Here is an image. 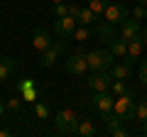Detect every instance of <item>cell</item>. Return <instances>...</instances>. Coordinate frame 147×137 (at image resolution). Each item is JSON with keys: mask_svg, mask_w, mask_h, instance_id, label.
Wrapping results in <instances>:
<instances>
[{"mask_svg": "<svg viewBox=\"0 0 147 137\" xmlns=\"http://www.w3.org/2000/svg\"><path fill=\"white\" fill-rule=\"evenodd\" d=\"M108 49L113 52V56H118V59H125V54H127V42L118 34L113 42H108Z\"/></svg>", "mask_w": 147, "mask_h": 137, "instance_id": "cell-16", "label": "cell"}, {"mask_svg": "<svg viewBox=\"0 0 147 137\" xmlns=\"http://www.w3.org/2000/svg\"><path fill=\"white\" fill-rule=\"evenodd\" d=\"M140 32H142V27H140V22L135 20V17H127L125 22H120V34L125 42H130V39H135V37H140Z\"/></svg>", "mask_w": 147, "mask_h": 137, "instance_id": "cell-10", "label": "cell"}, {"mask_svg": "<svg viewBox=\"0 0 147 137\" xmlns=\"http://www.w3.org/2000/svg\"><path fill=\"white\" fill-rule=\"evenodd\" d=\"M34 115L39 118V120H47L49 118V105L47 103H34Z\"/></svg>", "mask_w": 147, "mask_h": 137, "instance_id": "cell-24", "label": "cell"}, {"mask_svg": "<svg viewBox=\"0 0 147 137\" xmlns=\"http://www.w3.org/2000/svg\"><path fill=\"white\" fill-rule=\"evenodd\" d=\"M12 71H15V59H10V56H0V81H7Z\"/></svg>", "mask_w": 147, "mask_h": 137, "instance_id": "cell-17", "label": "cell"}, {"mask_svg": "<svg viewBox=\"0 0 147 137\" xmlns=\"http://www.w3.org/2000/svg\"><path fill=\"white\" fill-rule=\"evenodd\" d=\"M59 56H61V52H59V49L52 44V47H47L44 52H39V66H42V68L54 66V61H57Z\"/></svg>", "mask_w": 147, "mask_h": 137, "instance_id": "cell-12", "label": "cell"}, {"mask_svg": "<svg viewBox=\"0 0 147 137\" xmlns=\"http://www.w3.org/2000/svg\"><path fill=\"white\" fill-rule=\"evenodd\" d=\"M113 76H110V71H93V76L88 79V88L91 91H110V86H113Z\"/></svg>", "mask_w": 147, "mask_h": 137, "instance_id": "cell-8", "label": "cell"}, {"mask_svg": "<svg viewBox=\"0 0 147 137\" xmlns=\"http://www.w3.org/2000/svg\"><path fill=\"white\" fill-rule=\"evenodd\" d=\"M79 27V20L71 15H64L59 17L57 22H54V32H57V37H69V34H74V30Z\"/></svg>", "mask_w": 147, "mask_h": 137, "instance_id": "cell-9", "label": "cell"}, {"mask_svg": "<svg viewBox=\"0 0 147 137\" xmlns=\"http://www.w3.org/2000/svg\"><path fill=\"white\" fill-rule=\"evenodd\" d=\"M79 10H81L79 5H69V15H71V17H76V15H79Z\"/></svg>", "mask_w": 147, "mask_h": 137, "instance_id": "cell-29", "label": "cell"}, {"mask_svg": "<svg viewBox=\"0 0 147 137\" xmlns=\"http://www.w3.org/2000/svg\"><path fill=\"white\" fill-rule=\"evenodd\" d=\"M135 120L137 122H145L147 120V98L145 100H137V105H135Z\"/></svg>", "mask_w": 147, "mask_h": 137, "instance_id": "cell-20", "label": "cell"}, {"mask_svg": "<svg viewBox=\"0 0 147 137\" xmlns=\"http://www.w3.org/2000/svg\"><path fill=\"white\" fill-rule=\"evenodd\" d=\"M100 118H103V122H105V127H103L105 135H110V137H127V130L123 127V118H118L115 113H108V115H100Z\"/></svg>", "mask_w": 147, "mask_h": 137, "instance_id": "cell-6", "label": "cell"}, {"mask_svg": "<svg viewBox=\"0 0 147 137\" xmlns=\"http://www.w3.org/2000/svg\"><path fill=\"white\" fill-rule=\"evenodd\" d=\"M5 113H7V110H5V105H3V100H0V118L5 115Z\"/></svg>", "mask_w": 147, "mask_h": 137, "instance_id": "cell-32", "label": "cell"}, {"mask_svg": "<svg viewBox=\"0 0 147 137\" xmlns=\"http://www.w3.org/2000/svg\"><path fill=\"white\" fill-rule=\"evenodd\" d=\"M76 135H81V137H93V135H98V127H96V122L93 120H81L79 122V130H76Z\"/></svg>", "mask_w": 147, "mask_h": 137, "instance_id": "cell-18", "label": "cell"}, {"mask_svg": "<svg viewBox=\"0 0 147 137\" xmlns=\"http://www.w3.org/2000/svg\"><path fill=\"white\" fill-rule=\"evenodd\" d=\"M137 76H140L142 86H147V61H142V64H140V71H137Z\"/></svg>", "mask_w": 147, "mask_h": 137, "instance_id": "cell-28", "label": "cell"}, {"mask_svg": "<svg viewBox=\"0 0 147 137\" xmlns=\"http://www.w3.org/2000/svg\"><path fill=\"white\" fill-rule=\"evenodd\" d=\"M79 113L74 110V108H64V110L57 113V118H54V125H57V132H61V135H74V132L79 130Z\"/></svg>", "mask_w": 147, "mask_h": 137, "instance_id": "cell-1", "label": "cell"}, {"mask_svg": "<svg viewBox=\"0 0 147 137\" xmlns=\"http://www.w3.org/2000/svg\"><path fill=\"white\" fill-rule=\"evenodd\" d=\"M140 37H142V42H145V47H147V27H142V32H140Z\"/></svg>", "mask_w": 147, "mask_h": 137, "instance_id": "cell-30", "label": "cell"}, {"mask_svg": "<svg viewBox=\"0 0 147 137\" xmlns=\"http://www.w3.org/2000/svg\"><path fill=\"white\" fill-rule=\"evenodd\" d=\"M52 3H64V0H52Z\"/></svg>", "mask_w": 147, "mask_h": 137, "instance_id": "cell-35", "label": "cell"}, {"mask_svg": "<svg viewBox=\"0 0 147 137\" xmlns=\"http://www.w3.org/2000/svg\"><path fill=\"white\" fill-rule=\"evenodd\" d=\"M130 74H132V64H127V61H120V64H115V66H110V76H113V79L127 81Z\"/></svg>", "mask_w": 147, "mask_h": 137, "instance_id": "cell-15", "label": "cell"}, {"mask_svg": "<svg viewBox=\"0 0 147 137\" xmlns=\"http://www.w3.org/2000/svg\"><path fill=\"white\" fill-rule=\"evenodd\" d=\"M54 15H57V17L69 15V5H66V3H54Z\"/></svg>", "mask_w": 147, "mask_h": 137, "instance_id": "cell-27", "label": "cell"}, {"mask_svg": "<svg viewBox=\"0 0 147 137\" xmlns=\"http://www.w3.org/2000/svg\"><path fill=\"white\" fill-rule=\"evenodd\" d=\"M135 91H127V93L123 95H115V105H113V113H115L118 118H123V120H132L135 118Z\"/></svg>", "mask_w": 147, "mask_h": 137, "instance_id": "cell-3", "label": "cell"}, {"mask_svg": "<svg viewBox=\"0 0 147 137\" xmlns=\"http://www.w3.org/2000/svg\"><path fill=\"white\" fill-rule=\"evenodd\" d=\"M137 3H140V5H147V0H137Z\"/></svg>", "mask_w": 147, "mask_h": 137, "instance_id": "cell-34", "label": "cell"}, {"mask_svg": "<svg viewBox=\"0 0 147 137\" xmlns=\"http://www.w3.org/2000/svg\"><path fill=\"white\" fill-rule=\"evenodd\" d=\"M5 110H7V113H20V110H22V98H17V95L7 98V100H5Z\"/></svg>", "mask_w": 147, "mask_h": 137, "instance_id": "cell-21", "label": "cell"}, {"mask_svg": "<svg viewBox=\"0 0 147 137\" xmlns=\"http://www.w3.org/2000/svg\"><path fill=\"white\" fill-rule=\"evenodd\" d=\"M142 135H147V120L142 122Z\"/></svg>", "mask_w": 147, "mask_h": 137, "instance_id": "cell-33", "label": "cell"}, {"mask_svg": "<svg viewBox=\"0 0 147 137\" xmlns=\"http://www.w3.org/2000/svg\"><path fill=\"white\" fill-rule=\"evenodd\" d=\"M103 17H105V22H110V25H120V22H125L127 17H130V10H127L123 3H108Z\"/></svg>", "mask_w": 147, "mask_h": 137, "instance_id": "cell-5", "label": "cell"}, {"mask_svg": "<svg viewBox=\"0 0 147 137\" xmlns=\"http://www.w3.org/2000/svg\"><path fill=\"white\" fill-rule=\"evenodd\" d=\"M110 91H113L115 95H123V93H127L130 88L125 86V81H123V79H115V81H113V86H110Z\"/></svg>", "mask_w": 147, "mask_h": 137, "instance_id": "cell-25", "label": "cell"}, {"mask_svg": "<svg viewBox=\"0 0 147 137\" xmlns=\"http://www.w3.org/2000/svg\"><path fill=\"white\" fill-rule=\"evenodd\" d=\"M10 135H12V132H10V130H5V127L0 130V137H10Z\"/></svg>", "mask_w": 147, "mask_h": 137, "instance_id": "cell-31", "label": "cell"}, {"mask_svg": "<svg viewBox=\"0 0 147 137\" xmlns=\"http://www.w3.org/2000/svg\"><path fill=\"white\" fill-rule=\"evenodd\" d=\"M76 20H79V25H91V22H96V20H98V15H96V12L91 10L88 5H86V7H81V10H79Z\"/></svg>", "mask_w": 147, "mask_h": 137, "instance_id": "cell-19", "label": "cell"}, {"mask_svg": "<svg viewBox=\"0 0 147 137\" xmlns=\"http://www.w3.org/2000/svg\"><path fill=\"white\" fill-rule=\"evenodd\" d=\"M96 37L100 39V42H113V39L118 37V32H115V25H110V22H105V25H98L96 27Z\"/></svg>", "mask_w": 147, "mask_h": 137, "instance_id": "cell-13", "label": "cell"}, {"mask_svg": "<svg viewBox=\"0 0 147 137\" xmlns=\"http://www.w3.org/2000/svg\"><path fill=\"white\" fill-rule=\"evenodd\" d=\"M86 59H88V68L91 71H110V66H113V52L110 49H91V52H86Z\"/></svg>", "mask_w": 147, "mask_h": 137, "instance_id": "cell-2", "label": "cell"}, {"mask_svg": "<svg viewBox=\"0 0 147 137\" xmlns=\"http://www.w3.org/2000/svg\"><path fill=\"white\" fill-rule=\"evenodd\" d=\"M142 47H145L142 37H135V39H130V42H127V54H125V61H127V64H132V61H135V59L142 54Z\"/></svg>", "mask_w": 147, "mask_h": 137, "instance_id": "cell-14", "label": "cell"}, {"mask_svg": "<svg viewBox=\"0 0 147 137\" xmlns=\"http://www.w3.org/2000/svg\"><path fill=\"white\" fill-rule=\"evenodd\" d=\"M130 17H135L137 22H140V20H145V17H147V5H140V3H137V5L132 7V12H130Z\"/></svg>", "mask_w": 147, "mask_h": 137, "instance_id": "cell-26", "label": "cell"}, {"mask_svg": "<svg viewBox=\"0 0 147 137\" xmlns=\"http://www.w3.org/2000/svg\"><path fill=\"white\" fill-rule=\"evenodd\" d=\"M32 47L37 49V52H44L47 47H52V37H49L47 30H34V34H32Z\"/></svg>", "mask_w": 147, "mask_h": 137, "instance_id": "cell-11", "label": "cell"}, {"mask_svg": "<svg viewBox=\"0 0 147 137\" xmlns=\"http://www.w3.org/2000/svg\"><path fill=\"white\" fill-rule=\"evenodd\" d=\"M74 39H76V42H86V39L91 37V32L86 30V25H79L76 27V30H74V34H71Z\"/></svg>", "mask_w": 147, "mask_h": 137, "instance_id": "cell-23", "label": "cell"}, {"mask_svg": "<svg viewBox=\"0 0 147 137\" xmlns=\"http://www.w3.org/2000/svg\"><path fill=\"white\" fill-rule=\"evenodd\" d=\"M91 105L100 113V115H108L113 113V105H115V95H110L108 91H93V98H91Z\"/></svg>", "mask_w": 147, "mask_h": 137, "instance_id": "cell-4", "label": "cell"}, {"mask_svg": "<svg viewBox=\"0 0 147 137\" xmlns=\"http://www.w3.org/2000/svg\"><path fill=\"white\" fill-rule=\"evenodd\" d=\"M108 3H110V0H88L86 5H88L91 10L96 12V15H103V12H105V7H108Z\"/></svg>", "mask_w": 147, "mask_h": 137, "instance_id": "cell-22", "label": "cell"}, {"mask_svg": "<svg viewBox=\"0 0 147 137\" xmlns=\"http://www.w3.org/2000/svg\"><path fill=\"white\" fill-rule=\"evenodd\" d=\"M66 71H69V74H74V76H84L86 71H91V68H88V59H86V54H84V52L71 54V56L66 59Z\"/></svg>", "mask_w": 147, "mask_h": 137, "instance_id": "cell-7", "label": "cell"}]
</instances>
